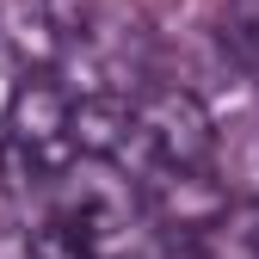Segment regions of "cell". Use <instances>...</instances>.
<instances>
[{
    "instance_id": "277c9868",
    "label": "cell",
    "mask_w": 259,
    "mask_h": 259,
    "mask_svg": "<svg viewBox=\"0 0 259 259\" xmlns=\"http://www.w3.org/2000/svg\"><path fill=\"white\" fill-rule=\"evenodd\" d=\"M222 50L241 74L259 80V0H222Z\"/></svg>"
},
{
    "instance_id": "3957f363",
    "label": "cell",
    "mask_w": 259,
    "mask_h": 259,
    "mask_svg": "<svg viewBox=\"0 0 259 259\" xmlns=\"http://www.w3.org/2000/svg\"><path fill=\"white\" fill-rule=\"evenodd\" d=\"M136 136V111L117 93H87V99L68 105V148L93 154V160H111L123 154V142Z\"/></svg>"
},
{
    "instance_id": "5b68a950",
    "label": "cell",
    "mask_w": 259,
    "mask_h": 259,
    "mask_svg": "<svg viewBox=\"0 0 259 259\" xmlns=\"http://www.w3.org/2000/svg\"><path fill=\"white\" fill-rule=\"evenodd\" d=\"M25 259H93V247H87L74 229L50 222V229H37V235L25 241Z\"/></svg>"
},
{
    "instance_id": "7a4b0ae2",
    "label": "cell",
    "mask_w": 259,
    "mask_h": 259,
    "mask_svg": "<svg viewBox=\"0 0 259 259\" xmlns=\"http://www.w3.org/2000/svg\"><path fill=\"white\" fill-rule=\"evenodd\" d=\"M68 93H62L50 74H25L13 87V99H7V123H13V142L31 154V167L37 173H56L62 160H68Z\"/></svg>"
},
{
    "instance_id": "6da1fadb",
    "label": "cell",
    "mask_w": 259,
    "mask_h": 259,
    "mask_svg": "<svg viewBox=\"0 0 259 259\" xmlns=\"http://www.w3.org/2000/svg\"><path fill=\"white\" fill-rule=\"evenodd\" d=\"M136 136L154 148V160L167 173H204V160L216 154V117L198 93L185 87H160L136 111Z\"/></svg>"
}]
</instances>
